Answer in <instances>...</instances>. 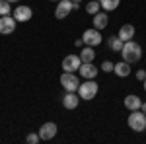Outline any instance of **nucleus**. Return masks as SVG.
Listing matches in <instances>:
<instances>
[{
  "label": "nucleus",
  "mask_w": 146,
  "mask_h": 144,
  "mask_svg": "<svg viewBox=\"0 0 146 144\" xmlns=\"http://www.w3.org/2000/svg\"><path fill=\"white\" fill-rule=\"evenodd\" d=\"M12 2H8V0H0V16H10L12 12Z\"/></svg>",
  "instance_id": "nucleus-21"
},
{
  "label": "nucleus",
  "mask_w": 146,
  "mask_h": 144,
  "mask_svg": "<svg viewBox=\"0 0 146 144\" xmlns=\"http://www.w3.org/2000/svg\"><path fill=\"white\" fill-rule=\"evenodd\" d=\"M80 58H82V62H94V58H96V51H94V47L84 45V49L80 51Z\"/></svg>",
  "instance_id": "nucleus-17"
},
{
  "label": "nucleus",
  "mask_w": 146,
  "mask_h": 144,
  "mask_svg": "<svg viewBox=\"0 0 146 144\" xmlns=\"http://www.w3.org/2000/svg\"><path fill=\"white\" fill-rule=\"evenodd\" d=\"M82 66V58L80 55H68L62 58V70L64 72H76Z\"/></svg>",
  "instance_id": "nucleus-6"
},
{
  "label": "nucleus",
  "mask_w": 146,
  "mask_h": 144,
  "mask_svg": "<svg viewBox=\"0 0 146 144\" xmlns=\"http://www.w3.org/2000/svg\"><path fill=\"white\" fill-rule=\"evenodd\" d=\"M123 103L129 111H136V109H140V105H142V101H140L138 96H127L123 100Z\"/></svg>",
  "instance_id": "nucleus-16"
},
{
  "label": "nucleus",
  "mask_w": 146,
  "mask_h": 144,
  "mask_svg": "<svg viewBox=\"0 0 146 144\" xmlns=\"http://www.w3.org/2000/svg\"><path fill=\"white\" fill-rule=\"evenodd\" d=\"M113 72H115L119 78H127L129 74H131V64H129L127 60H121V62H117V64H115Z\"/></svg>",
  "instance_id": "nucleus-15"
},
{
  "label": "nucleus",
  "mask_w": 146,
  "mask_h": 144,
  "mask_svg": "<svg viewBox=\"0 0 146 144\" xmlns=\"http://www.w3.org/2000/svg\"><path fill=\"white\" fill-rule=\"evenodd\" d=\"M51 2H58V0H51Z\"/></svg>",
  "instance_id": "nucleus-30"
},
{
  "label": "nucleus",
  "mask_w": 146,
  "mask_h": 144,
  "mask_svg": "<svg viewBox=\"0 0 146 144\" xmlns=\"http://www.w3.org/2000/svg\"><path fill=\"white\" fill-rule=\"evenodd\" d=\"M135 25H131V23H125V25H121V29H119V37H121V39H123L125 43H127V41H131V39H133V37H135Z\"/></svg>",
  "instance_id": "nucleus-14"
},
{
  "label": "nucleus",
  "mask_w": 146,
  "mask_h": 144,
  "mask_svg": "<svg viewBox=\"0 0 146 144\" xmlns=\"http://www.w3.org/2000/svg\"><path fill=\"white\" fill-rule=\"evenodd\" d=\"M113 68H115V64H113L111 60H103L101 62V70L103 72H113Z\"/></svg>",
  "instance_id": "nucleus-23"
},
{
  "label": "nucleus",
  "mask_w": 146,
  "mask_h": 144,
  "mask_svg": "<svg viewBox=\"0 0 146 144\" xmlns=\"http://www.w3.org/2000/svg\"><path fill=\"white\" fill-rule=\"evenodd\" d=\"M78 103H80L78 92H66V94H64V98H62V105H64V109H76Z\"/></svg>",
  "instance_id": "nucleus-12"
},
{
  "label": "nucleus",
  "mask_w": 146,
  "mask_h": 144,
  "mask_svg": "<svg viewBox=\"0 0 146 144\" xmlns=\"http://www.w3.org/2000/svg\"><path fill=\"white\" fill-rule=\"evenodd\" d=\"M144 92H146V78H144Z\"/></svg>",
  "instance_id": "nucleus-28"
},
{
  "label": "nucleus",
  "mask_w": 146,
  "mask_h": 144,
  "mask_svg": "<svg viewBox=\"0 0 146 144\" xmlns=\"http://www.w3.org/2000/svg\"><path fill=\"white\" fill-rule=\"evenodd\" d=\"M74 45H76V47H82V45H84V39H82V37H80V39H76V41H74Z\"/></svg>",
  "instance_id": "nucleus-25"
},
{
  "label": "nucleus",
  "mask_w": 146,
  "mask_h": 144,
  "mask_svg": "<svg viewBox=\"0 0 146 144\" xmlns=\"http://www.w3.org/2000/svg\"><path fill=\"white\" fill-rule=\"evenodd\" d=\"M144 78H146V70H136V80L144 82Z\"/></svg>",
  "instance_id": "nucleus-24"
},
{
  "label": "nucleus",
  "mask_w": 146,
  "mask_h": 144,
  "mask_svg": "<svg viewBox=\"0 0 146 144\" xmlns=\"http://www.w3.org/2000/svg\"><path fill=\"white\" fill-rule=\"evenodd\" d=\"M100 4H101V8H103L105 12H113V10L119 8L121 0H100Z\"/></svg>",
  "instance_id": "nucleus-19"
},
{
  "label": "nucleus",
  "mask_w": 146,
  "mask_h": 144,
  "mask_svg": "<svg viewBox=\"0 0 146 144\" xmlns=\"http://www.w3.org/2000/svg\"><path fill=\"white\" fill-rule=\"evenodd\" d=\"M72 2H74V4H80V2H82V0H72Z\"/></svg>",
  "instance_id": "nucleus-27"
},
{
  "label": "nucleus",
  "mask_w": 146,
  "mask_h": 144,
  "mask_svg": "<svg viewBox=\"0 0 146 144\" xmlns=\"http://www.w3.org/2000/svg\"><path fill=\"white\" fill-rule=\"evenodd\" d=\"M39 140H41L39 133H37V134H35V133H29L27 136H25V142H27V144H37Z\"/></svg>",
  "instance_id": "nucleus-22"
},
{
  "label": "nucleus",
  "mask_w": 146,
  "mask_h": 144,
  "mask_svg": "<svg viewBox=\"0 0 146 144\" xmlns=\"http://www.w3.org/2000/svg\"><path fill=\"white\" fill-rule=\"evenodd\" d=\"M60 86L66 90V92H78L80 78L74 72H62L60 74Z\"/></svg>",
  "instance_id": "nucleus-4"
},
{
  "label": "nucleus",
  "mask_w": 146,
  "mask_h": 144,
  "mask_svg": "<svg viewBox=\"0 0 146 144\" xmlns=\"http://www.w3.org/2000/svg\"><path fill=\"white\" fill-rule=\"evenodd\" d=\"M92 23H94V27L96 29H105L107 27V23H109V18H107V12H98V14H94V20H92Z\"/></svg>",
  "instance_id": "nucleus-13"
},
{
  "label": "nucleus",
  "mask_w": 146,
  "mask_h": 144,
  "mask_svg": "<svg viewBox=\"0 0 146 144\" xmlns=\"http://www.w3.org/2000/svg\"><path fill=\"white\" fill-rule=\"evenodd\" d=\"M98 92H100V84L94 82V80H86L84 84L78 86V96H80V100H84V101L94 100L98 96Z\"/></svg>",
  "instance_id": "nucleus-2"
},
{
  "label": "nucleus",
  "mask_w": 146,
  "mask_h": 144,
  "mask_svg": "<svg viewBox=\"0 0 146 144\" xmlns=\"http://www.w3.org/2000/svg\"><path fill=\"white\" fill-rule=\"evenodd\" d=\"M140 111H142V113H146V101H142V105H140Z\"/></svg>",
  "instance_id": "nucleus-26"
},
{
  "label": "nucleus",
  "mask_w": 146,
  "mask_h": 144,
  "mask_svg": "<svg viewBox=\"0 0 146 144\" xmlns=\"http://www.w3.org/2000/svg\"><path fill=\"white\" fill-rule=\"evenodd\" d=\"M82 39H84V45H88V47H98L101 43V33H100V29L92 27V29H86L84 31Z\"/></svg>",
  "instance_id": "nucleus-7"
},
{
  "label": "nucleus",
  "mask_w": 146,
  "mask_h": 144,
  "mask_svg": "<svg viewBox=\"0 0 146 144\" xmlns=\"http://www.w3.org/2000/svg\"><path fill=\"white\" fill-rule=\"evenodd\" d=\"M16 18L14 16H0V35H10L16 29Z\"/></svg>",
  "instance_id": "nucleus-8"
},
{
  "label": "nucleus",
  "mask_w": 146,
  "mask_h": 144,
  "mask_svg": "<svg viewBox=\"0 0 146 144\" xmlns=\"http://www.w3.org/2000/svg\"><path fill=\"white\" fill-rule=\"evenodd\" d=\"M107 45H109V49H113V51H117V53H121V49H123V45H125V41L117 35H113V37H109V41H107Z\"/></svg>",
  "instance_id": "nucleus-18"
},
{
  "label": "nucleus",
  "mask_w": 146,
  "mask_h": 144,
  "mask_svg": "<svg viewBox=\"0 0 146 144\" xmlns=\"http://www.w3.org/2000/svg\"><path fill=\"white\" fill-rule=\"evenodd\" d=\"M129 127H131V131H135V133H142L146 131V113H142L140 109L136 111H131V115H129Z\"/></svg>",
  "instance_id": "nucleus-3"
},
{
  "label": "nucleus",
  "mask_w": 146,
  "mask_h": 144,
  "mask_svg": "<svg viewBox=\"0 0 146 144\" xmlns=\"http://www.w3.org/2000/svg\"><path fill=\"white\" fill-rule=\"evenodd\" d=\"M14 18H16V22H29L31 18H33V10L29 8V6H16V10H14Z\"/></svg>",
  "instance_id": "nucleus-11"
},
{
  "label": "nucleus",
  "mask_w": 146,
  "mask_h": 144,
  "mask_svg": "<svg viewBox=\"0 0 146 144\" xmlns=\"http://www.w3.org/2000/svg\"><path fill=\"white\" fill-rule=\"evenodd\" d=\"M100 8H101L100 0H92V2H88V4H86V12H88V14H92V16H94V14H98V12H100Z\"/></svg>",
  "instance_id": "nucleus-20"
},
{
  "label": "nucleus",
  "mask_w": 146,
  "mask_h": 144,
  "mask_svg": "<svg viewBox=\"0 0 146 144\" xmlns=\"http://www.w3.org/2000/svg\"><path fill=\"white\" fill-rule=\"evenodd\" d=\"M74 6H76V4H74L72 0H58V2H56V8H55V18L56 20H64L68 14L74 10Z\"/></svg>",
  "instance_id": "nucleus-5"
},
{
  "label": "nucleus",
  "mask_w": 146,
  "mask_h": 144,
  "mask_svg": "<svg viewBox=\"0 0 146 144\" xmlns=\"http://www.w3.org/2000/svg\"><path fill=\"white\" fill-rule=\"evenodd\" d=\"M80 76L84 78V80H94V78L98 76V72H100V68L96 66L94 62H82V66L78 68Z\"/></svg>",
  "instance_id": "nucleus-10"
},
{
  "label": "nucleus",
  "mask_w": 146,
  "mask_h": 144,
  "mask_svg": "<svg viewBox=\"0 0 146 144\" xmlns=\"http://www.w3.org/2000/svg\"><path fill=\"white\" fill-rule=\"evenodd\" d=\"M121 56H123V60H127L129 64H135L140 60V56H142V47L136 43V41H127L123 45V49H121Z\"/></svg>",
  "instance_id": "nucleus-1"
},
{
  "label": "nucleus",
  "mask_w": 146,
  "mask_h": 144,
  "mask_svg": "<svg viewBox=\"0 0 146 144\" xmlns=\"http://www.w3.org/2000/svg\"><path fill=\"white\" fill-rule=\"evenodd\" d=\"M8 2H18V0H8Z\"/></svg>",
  "instance_id": "nucleus-29"
},
{
  "label": "nucleus",
  "mask_w": 146,
  "mask_h": 144,
  "mask_svg": "<svg viewBox=\"0 0 146 144\" xmlns=\"http://www.w3.org/2000/svg\"><path fill=\"white\" fill-rule=\"evenodd\" d=\"M56 131H58V127H56V123L49 121L45 125H41V129H39V136H41V140H53L56 136Z\"/></svg>",
  "instance_id": "nucleus-9"
}]
</instances>
